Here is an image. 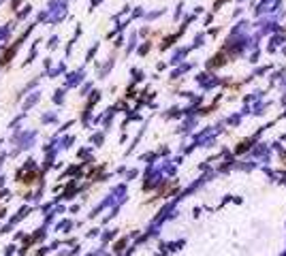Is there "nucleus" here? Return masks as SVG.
<instances>
[{
    "label": "nucleus",
    "mask_w": 286,
    "mask_h": 256,
    "mask_svg": "<svg viewBox=\"0 0 286 256\" xmlns=\"http://www.w3.org/2000/svg\"><path fill=\"white\" fill-rule=\"evenodd\" d=\"M242 54V45L240 43H233V41H226L220 50L209 58L207 62V71H220L222 66H226L233 60H237V56Z\"/></svg>",
    "instance_id": "nucleus-1"
},
{
    "label": "nucleus",
    "mask_w": 286,
    "mask_h": 256,
    "mask_svg": "<svg viewBox=\"0 0 286 256\" xmlns=\"http://www.w3.org/2000/svg\"><path fill=\"white\" fill-rule=\"evenodd\" d=\"M175 190H177V181H164V184H160V186H158V190L154 192V201L169 199Z\"/></svg>",
    "instance_id": "nucleus-2"
},
{
    "label": "nucleus",
    "mask_w": 286,
    "mask_h": 256,
    "mask_svg": "<svg viewBox=\"0 0 286 256\" xmlns=\"http://www.w3.org/2000/svg\"><path fill=\"white\" fill-rule=\"evenodd\" d=\"M252 145H254V139H242V141L233 148V154H235V156H242V154H246L250 148H252Z\"/></svg>",
    "instance_id": "nucleus-3"
},
{
    "label": "nucleus",
    "mask_w": 286,
    "mask_h": 256,
    "mask_svg": "<svg viewBox=\"0 0 286 256\" xmlns=\"http://www.w3.org/2000/svg\"><path fill=\"white\" fill-rule=\"evenodd\" d=\"M39 177H41V173H39L37 169H34V171H30V173H23V175H19V181H21V184H26V186H32V184H34V181H37Z\"/></svg>",
    "instance_id": "nucleus-4"
},
{
    "label": "nucleus",
    "mask_w": 286,
    "mask_h": 256,
    "mask_svg": "<svg viewBox=\"0 0 286 256\" xmlns=\"http://www.w3.org/2000/svg\"><path fill=\"white\" fill-rule=\"evenodd\" d=\"M15 52H17V43H13L9 52H5L3 56H0V64H9V62H11V58L15 56Z\"/></svg>",
    "instance_id": "nucleus-5"
},
{
    "label": "nucleus",
    "mask_w": 286,
    "mask_h": 256,
    "mask_svg": "<svg viewBox=\"0 0 286 256\" xmlns=\"http://www.w3.org/2000/svg\"><path fill=\"white\" fill-rule=\"evenodd\" d=\"M224 3H229V0H213V9H220Z\"/></svg>",
    "instance_id": "nucleus-6"
},
{
    "label": "nucleus",
    "mask_w": 286,
    "mask_h": 256,
    "mask_svg": "<svg viewBox=\"0 0 286 256\" xmlns=\"http://www.w3.org/2000/svg\"><path fill=\"white\" fill-rule=\"evenodd\" d=\"M280 162H282V167H286V152L280 154Z\"/></svg>",
    "instance_id": "nucleus-7"
}]
</instances>
